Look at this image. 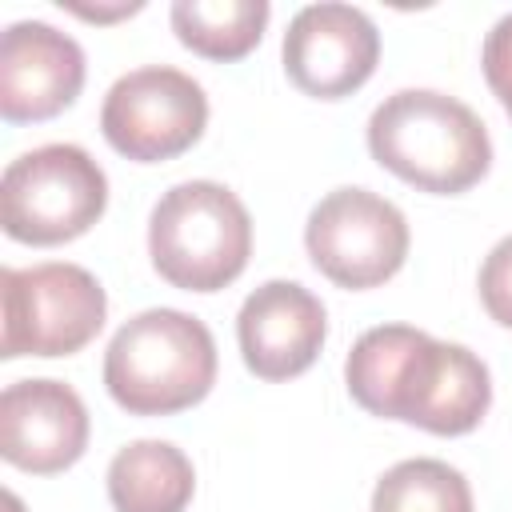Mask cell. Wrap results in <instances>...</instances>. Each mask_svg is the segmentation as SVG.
Returning <instances> with one entry per match:
<instances>
[{
	"instance_id": "obj_1",
	"label": "cell",
	"mask_w": 512,
	"mask_h": 512,
	"mask_svg": "<svg viewBox=\"0 0 512 512\" xmlns=\"http://www.w3.org/2000/svg\"><path fill=\"white\" fill-rule=\"evenodd\" d=\"M344 384L364 412L432 436L472 432L492 404V380L476 352L408 324L368 328L344 360Z\"/></svg>"
},
{
	"instance_id": "obj_2",
	"label": "cell",
	"mask_w": 512,
	"mask_h": 512,
	"mask_svg": "<svg viewBox=\"0 0 512 512\" xmlns=\"http://www.w3.org/2000/svg\"><path fill=\"white\" fill-rule=\"evenodd\" d=\"M368 152L404 184L436 196L468 192L492 164L484 120L456 96L400 88L368 116Z\"/></svg>"
},
{
	"instance_id": "obj_3",
	"label": "cell",
	"mask_w": 512,
	"mask_h": 512,
	"mask_svg": "<svg viewBox=\"0 0 512 512\" xmlns=\"http://www.w3.org/2000/svg\"><path fill=\"white\" fill-rule=\"evenodd\" d=\"M216 384V340L180 308H148L124 320L104 352V388L128 416H172Z\"/></svg>"
},
{
	"instance_id": "obj_4",
	"label": "cell",
	"mask_w": 512,
	"mask_h": 512,
	"mask_svg": "<svg viewBox=\"0 0 512 512\" xmlns=\"http://www.w3.org/2000/svg\"><path fill=\"white\" fill-rule=\"evenodd\" d=\"M152 268L184 292H220L252 256V216L244 200L216 180L168 188L148 220Z\"/></svg>"
},
{
	"instance_id": "obj_5",
	"label": "cell",
	"mask_w": 512,
	"mask_h": 512,
	"mask_svg": "<svg viewBox=\"0 0 512 512\" xmlns=\"http://www.w3.org/2000/svg\"><path fill=\"white\" fill-rule=\"evenodd\" d=\"M108 208V176L80 144H40L0 180V224L12 240L52 248L84 236Z\"/></svg>"
},
{
	"instance_id": "obj_6",
	"label": "cell",
	"mask_w": 512,
	"mask_h": 512,
	"mask_svg": "<svg viewBox=\"0 0 512 512\" xmlns=\"http://www.w3.org/2000/svg\"><path fill=\"white\" fill-rule=\"evenodd\" d=\"M4 296V336L0 356H72L108 316V296L100 280L68 260H48L32 268H4L0 272Z\"/></svg>"
},
{
	"instance_id": "obj_7",
	"label": "cell",
	"mask_w": 512,
	"mask_h": 512,
	"mask_svg": "<svg viewBox=\"0 0 512 512\" xmlns=\"http://www.w3.org/2000/svg\"><path fill=\"white\" fill-rule=\"evenodd\" d=\"M304 244L332 284L360 292L404 268L408 220L392 200L368 188H336L308 212Z\"/></svg>"
},
{
	"instance_id": "obj_8",
	"label": "cell",
	"mask_w": 512,
	"mask_h": 512,
	"mask_svg": "<svg viewBox=\"0 0 512 512\" xmlns=\"http://www.w3.org/2000/svg\"><path fill=\"white\" fill-rule=\"evenodd\" d=\"M208 124V96L204 88L168 64H148L136 72H124L100 108L104 140L136 160V164H160L180 152H188Z\"/></svg>"
},
{
	"instance_id": "obj_9",
	"label": "cell",
	"mask_w": 512,
	"mask_h": 512,
	"mask_svg": "<svg viewBox=\"0 0 512 512\" xmlns=\"http://www.w3.org/2000/svg\"><path fill=\"white\" fill-rule=\"evenodd\" d=\"M284 72L288 80L316 96L340 100L352 96L380 60V32L364 8L352 4H308L292 16L284 32Z\"/></svg>"
},
{
	"instance_id": "obj_10",
	"label": "cell",
	"mask_w": 512,
	"mask_h": 512,
	"mask_svg": "<svg viewBox=\"0 0 512 512\" xmlns=\"http://www.w3.org/2000/svg\"><path fill=\"white\" fill-rule=\"evenodd\" d=\"M84 88V48L44 24L16 20L0 40V116L8 124H36L60 116Z\"/></svg>"
},
{
	"instance_id": "obj_11",
	"label": "cell",
	"mask_w": 512,
	"mask_h": 512,
	"mask_svg": "<svg viewBox=\"0 0 512 512\" xmlns=\"http://www.w3.org/2000/svg\"><path fill=\"white\" fill-rule=\"evenodd\" d=\"M88 448V408L64 380H16L0 396V456L32 476L72 468Z\"/></svg>"
},
{
	"instance_id": "obj_12",
	"label": "cell",
	"mask_w": 512,
	"mask_h": 512,
	"mask_svg": "<svg viewBox=\"0 0 512 512\" xmlns=\"http://www.w3.org/2000/svg\"><path fill=\"white\" fill-rule=\"evenodd\" d=\"M240 356L260 380H292L312 368L328 336V312L296 280H264L236 316Z\"/></svg>"
},
{
	"instance_id": "obj_13",
	"label": "cell",
	"mask_w": 512,
	"mask_h": 512,
	"mask_svg": "<svg viewBox=\"0 0 512 512\" xmlns=\"http://www.w3.org/2000/svg\"><path fill=\"white\" fill-rule=\"evenodd\" d=\"M192 492V460L168 440H132L108 464V500L116 512H184Z\"/></svg>"
},
{
	"instance_id": "obj_14",
	"label": "cell",
	"mask_w": 512,
	"mask_h": 512,
	"mask_svg": "<svg viewBox=\"0 0 512 512\" xmlns=\"http://www.w3.org/2000/svg\"><path fill=\"white\" fill-rule=\"evenodd\" d=\"M172 32L184 48L208 60L248 56L268 28V0H176Z\"/></svg>"
},
{
	"instance_id": "obj_15",
	"label": "cell",
	"mask_w": 512,
	"mask_h": 512,
	"mask_svg": "<svg viewBox=\"0 0 512 512\" xmlns=\"http://www.w3.org/2000/svg\"><path fill=\"white\" fill-rule=\"evenodd\" d=\"M372 512H472V488L460 468L416 456L392 464L376 480Z\"/></svg>"
},
{
	"instance_id": "obj_16",
	"label": "cell",
	"mask_w": 512,
	"mask_h": 512,
	"mask_svg": "<svg viewBox=\"0 0 512 512\" xmlns=\"http://www.w3.org/2000/svg\"><path fill=\"white\" fill-rule=\"evenodd\" d=\"M480 304L496 324L512 328V236H504L480 264Z\"/></svg>"
},
{
	"instance_id": "obj_17",
	"label": "cell",
	"mask_w": 512,
	"mask_h": 512,
	"mask_svg": "<svg viewBox=\"0 0 512 512\" xmlns=\"http://www.w3.org/2000/svg\"><path fill=\"white\" fill-rule=\"evenodd\" d=\"M480 64H484L488 88L496 92V100H500L504 112L512 116V12L500 16V20L492 24V32L484 36V56H480Z\"/></svg>"
},
{
	"instance_id": "obj_18",
	"label": "cell",
	"mask_w": 512,
	"mask_h": 512,
	"mask_svg": "<svg viewBox=\"0 0 512 512\" xmlns=\"http://www.w3.org/2000/svg\"><path fill=\"white\" fill-rule=\"evenodd\" d=\"M64 4V0H60ZM68 12H76V16H84V20H96V24H108V20H120V16H132V12H140L144 4L140 0H132V4H116V8H88V4H64Z\"/></svg>"
},
{
	"instance_id": "obj_19",
	"label": "cell",
	"mask_w": 512,
	"mask_h": 512,
	"mask_svg": "<svg viewBox=\"0 0 512 512\" xmlns=\"http://www.w3.org/2000/svg\"><path fill=\"white\" fill-rule=\"evenodd\" d=\"M4 508H8V512H24L20 500H16V492H4Z\"/></svg>"
}]
</instances>
